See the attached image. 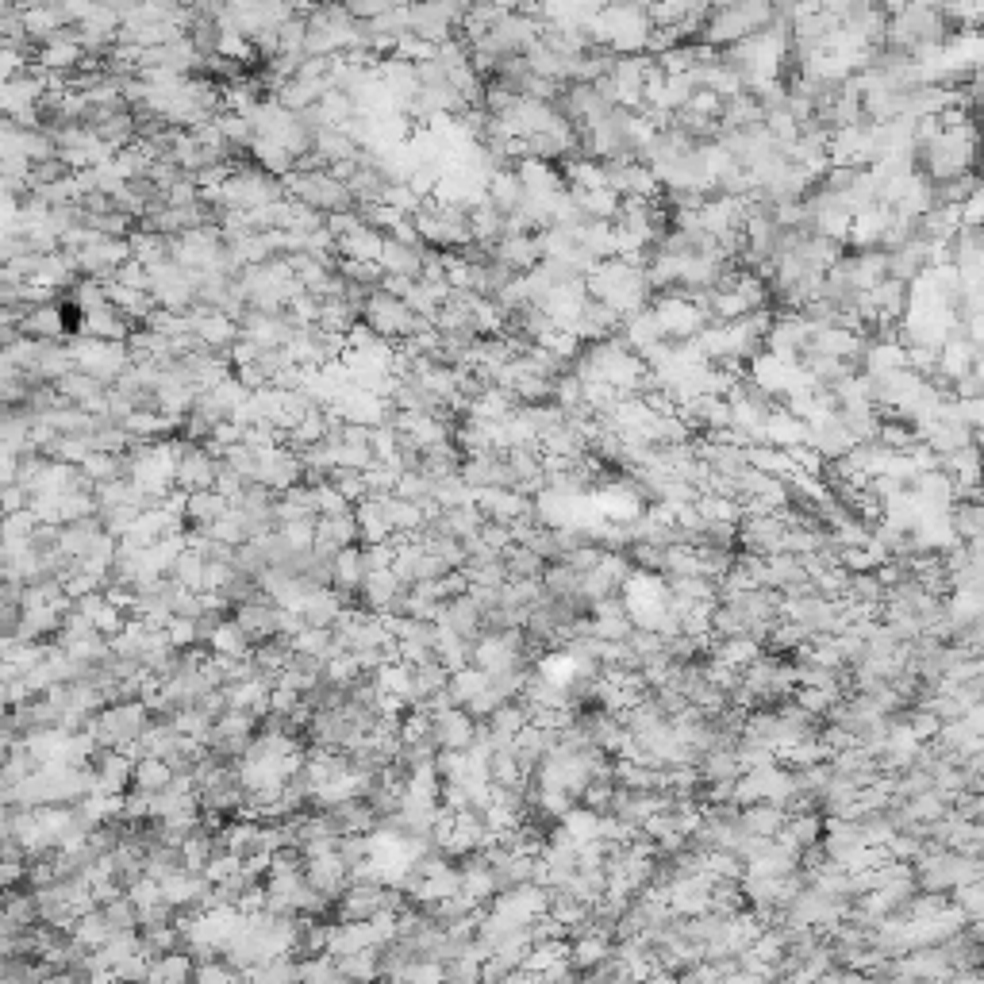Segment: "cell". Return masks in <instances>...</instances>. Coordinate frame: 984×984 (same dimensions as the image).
Wrapping results in <instances>:
<instances>
[{
  "label": "cell",
  "instance_id": "cell-1",
  "mask_svg": "<svg viewBox=\"0 0 984 984\" xmlns=\"http://www.w3.org/2000/svg\"><path fill=\"white\" fill-rule=\"evenodd\" d=\"M777 8L773 4H727V8H712L700 24V39L708 50H727L746 43L750 35H758L765 27H773Z\"/></svg>",
  "mask_w": 984,
  "mask_h": 984
},
{
  "label": "cell",
  "instance_id": "cell-2",
  "mask_svg": "<svg viewBox=\"0 0 984 984\" xmlns=\"http://www.w3.org/2000/svg\"><path fill=\"white\" fill-rule=\"evenodd\" d=\"M492 911L496 915H504V919H512L519 927H527V923H535L539 915H546V888L539 885H516V888H504V892H496L492 896Z\"/></svg>",
  "mask_w": 984,
  "mask_h": 984
},
{
  "label": "cell",
  "instance_id": "cell-3",
  "mask_svg": "<svg viewBox=\"0 0 984 984\" xmlns=\"http://www.w3.org/2000/svg\"><path fill=\"white\" fill-rule=\"evenodd\" d=\"M477 735V719L462 708H450L443 715H431V738H435V746H443V750H466L469 742Z\"/></svg>",
  "mask_w": 984,
  "mask_h": 984
},
{
  "label": "cell",
  "instance_id": "cell-4",
  "mask_svg": "<svg viewBox=\"0 0 984 984\" xmlns=\"http://www.w3.org/2000/svg\"><path fill=\"white\" fill-rule=\"evenodd\" d=\"M788 812L777 804H750V808H738V831L750 838H777L785 831Z\"/></svg>",
  "mask_w": 984,
  "mask_h": 984
},
{
  "label": "cell",
  "instance_id": "cell-5",
  "mask_svg": "<svg viewBox=\"0 0 984 984\" xmlns=\"http://www.w3.org/2000/svg\"><path fill=\"white\" fill-rule=\"evenodd\" d=\"M458 877H462V896L466 900H473L477 908L485 904V900H492L500 888H496V873H492L489 865H485V858L481 854H469L466 861H462V869H458Z\"/></svg>",
  "mask_w": 984,
  "mask_h": 984
},
{
  "label": "cell",
  "instance_id": "cell-6",
  "mask_svg": "<svg viewBox=\"0 0 984 984\" xmlns=\"http://www.w3.org/2000/svg\"><path fill=\"white\" fill-rule=\"evenodd\" d=\"M612 958V935H600V931H589V935L573 938L569 942V965L573 969H581V973H589L596 965H604V961Z\"/></svg>",
  "mask_w": 984,
  "mask_h": 984
},
{
  "label": "cell",
  "instance_id": "cell-7",
  "mask_svg": "<svg viewBox=\"0 0 984 984\" xmlns=\"http://www.w3.org/2000/svg\"><path fill=\"white\" fill-rule=\"evenodd\" d=\"M819 838H823V819L815 812H800V815H788L785 831L777 835V842L788 846V850H796V854H804V850H812Z\"/></svg>",
  "mask_w": 984,
  "mask_h": 984
},
{
  "label": "cell",
  "instance_id": "cell-8",
  "mask_svg": "<svg viewBox=\"0 0 984 984\" xmlns=\"http://www.w3.org/2000/svg\"><path fill=\"white\" fill-rule=\"evenodd\" d=\"M558 831L573 842V846H585V842H600V812H589L581 804H573L562 819H558Z\"/></svg>",
  "mask_w": 984,
  "mask_h": 984
},
{
  "label": "cell",
  "instance_id": "cell-9",
  "mask_svg": "<svg viewBox=\"0 0 984 984\" xmlns=\"http://www.w3.org/2000/svg\"><path fill=\"white\" fill-rule=\"evenodd\" d=\"M500 562H504L508 581H542V569H546V562H542L539 554H531L527 546H516V542L500 554Z\"/></svg>",
  "mask_w": 984,
  "mask_h": 984
},
{
  "label": "cell",
  "instance_id": "cell-10",
  "mask_svg": "<svg viewBox=\"0 0 984 984\" xmlns=\"http://www.w3.org/2000/svg\"><path fill=\"white\" fill-rule=\"evenodd\" d=\"M335 969L354 984H369L377 981V973H381V954L377 950H354L346 958H335Z\"/></svg>",
  "mask_w": 984,
  "mask_h": 984
},
{
  "label": "cell",
  "instance_id": "cell-11",
  "mask_svg": "<svg viewBox=\"0 0 984 984\" xmlns=\"http://www.w3.org/2000/svg\"><path fill=\"white\" fill-rule=\"evenodd\" d=\"M558 961H569V938H550V942H535L531 950H527V958H523V973H546L550 965H558Z\"/></svg>",
  "mask_w": 984,
  "mask_h": 984
},
{
  "label": "cell",
  "instance_id": "cell-12",
  "mask_svg": "<svg viewBox=\"0 0 984 984\" xmlns=\"http://www.w3.org/2000/svg\"><path fill=\"white\" fill-rule=\"evenodd\" d=\"M485 685H489V673H481L477 665H466V669L450 673L446 692H450V700H454V704H469L477 692H485Z\"/></svg>",
  "mask_w": 984,
  "mask_h": 984
},
{
  "label": "cell",
  "instance_id": "cell-13",
  "mask_svg": "<svg viewBox=\"0 0 984 984\" xmlns=\"http://www.w3.org/2000/svg\"><path fill=\"white\" fill-rule=\"evenodd\" d=\"M277 623H281V612H273V608H262V604H246L243 612H239V627H243V635H258V639H266L277 631Z\"/></svg>",
  "mask_w": 984,
  "mask_h": 984
},
{
  "label": "cell",
  "instance_id": "cell-14",
  "mask_svg": "<svg viewBox=\"0 0 984 984\" xmlns=\"http://www.w3.org/2000/svg\"><path fill=\"white\" fill-rule=\"evenodd\" d=\"M246 635L239 623H216V631H212V646L220 650L223 658H243L246 654Z\"/></svg>",
  "mask_w": 984,
  "mask_h": 984
},
{
  "label": "cell",
  "instance_id": "cell-15",
  "mask_svg": "<svg viewBox=\"0 0 984 984\" xmlns=\"http://www.w3.org/2000/svg\"><path fill=\"white\" fill-rule=\"evenodd\" d=\"M954 896H950V904L965 915V919H981V911H984V885L981 881H973V885H958V888H950Z\"/></svg>",
  "mask_w": 984,
  "mask_h": 984
},
{
  "label": "cell",
  "instance_id": "cell-16",
  "mask_svg": "<svg viewBox=\"0 0 984 984\" xmlns=\"http://www.w3.org/2000/svg\"><path fill=\"white\" fill-rule=\"evenodd\" d=\"M193 984H239V973L227 961H197L193 965Z\"/></svg>",
  "mask_w": 984,
  "mask_h": 984
},
{
  "label": "cell",
  "instance_id": "cell-17",
  "mask_svg": "<svg viewBox=\"0 0 984 984\" xmlns=\"http://www.w3.org/2000/svg\"><path fill=\"white\" fill-rule=\"evenodd\" d=\"M135 781H139L143 788H166L170 785V765L162 762V758H147V762L139 765Z\"/></svg>",
  "mask_w": 984,
  "mask_h": 984
},
{
  "label": "cell",
  "instance_id": "cell-18",
  "mask_svg": "<svg viewBox=\"0 0 984 984\" xmlns=\"http://www.w3.org/2000/svg\"><path fill=\"white\" fill-rule=\"evenodd\" d=\"M385 262L400 273H416L419 270V254L412 246H385Z\"/></svg>",
  "mask_w": 984,
  "mask_h": 984
},
{
  "label": "cell",
  "instance_id": "cell-19",
  "mask_svg": "<svg viewBox=\"0 0 984 984\" xmlns=\"http://www.w3.org/2000/svg\"><path fill=\"white\" fill-rule=\"evenodd\" d=\"M193 639H197V627H193V619L177 615V619L170 623V642H177V646H181V642H193Z\"/></svg>",
  "mask_w": 984,
  "mask_h": 984
},
{
  "label": "cell",
  "instance_id": "cell-20",
  "mask_svg": "<svg viewBox=\"0 0 984 984\" xmlns=\"http://www.w3.org/2000/svg\"><path fill=\"white\" fill-rule=\"evenodd\" d=\"M723 984H765L762 977H754V973H742V969H735L731 977H723Z\"/></svg>",
  "mask_w": 984,
  "mask_h": 984
},
{
  "label": "cell",
  "instance_id": "cell-21",
  "mask_svg": "<svg viewBox=\"0 0 984 984\" xmlns=\"http://www.w3.org/2000/svg\"><path fill=\"white\" fill-rule=\"evenodd\" d=\"M642 984H681V981H677V973H665V969H654V973H650V977H646V981H642Z\"/></svg>",
  "mask_w": 984,
  "mask_h": 984
},
{
  "label": "cell",
  "instance_id": "cell-22",
  "mask_svg": "<svg viewBox=\"0 0 984 984\" xmlns=\"http://www.w3.org/2000/svg\"><path fill=\"white\" fill-rule=\"evenodd\" d=\"M504 984H539V977H535V973H523V969H516V973H508V981Z\"/></svg>",
  "mask_w": 984,
  "mask_h": 984
},
{
  "label": "cell",
  "instance_id": "cell-23",
  "mask_svg": "<svg viewBox=\"0 0 984 984\" xmlns=\"http://www.w3.org/2000/svg\"><path fill=\"white\" fill-rule=\"evenodd\" d=\"M681 984H689V981H681Z\"/></svg>",
  "mask_w": 984,
  "mask_h": 984
}]
</instances>
